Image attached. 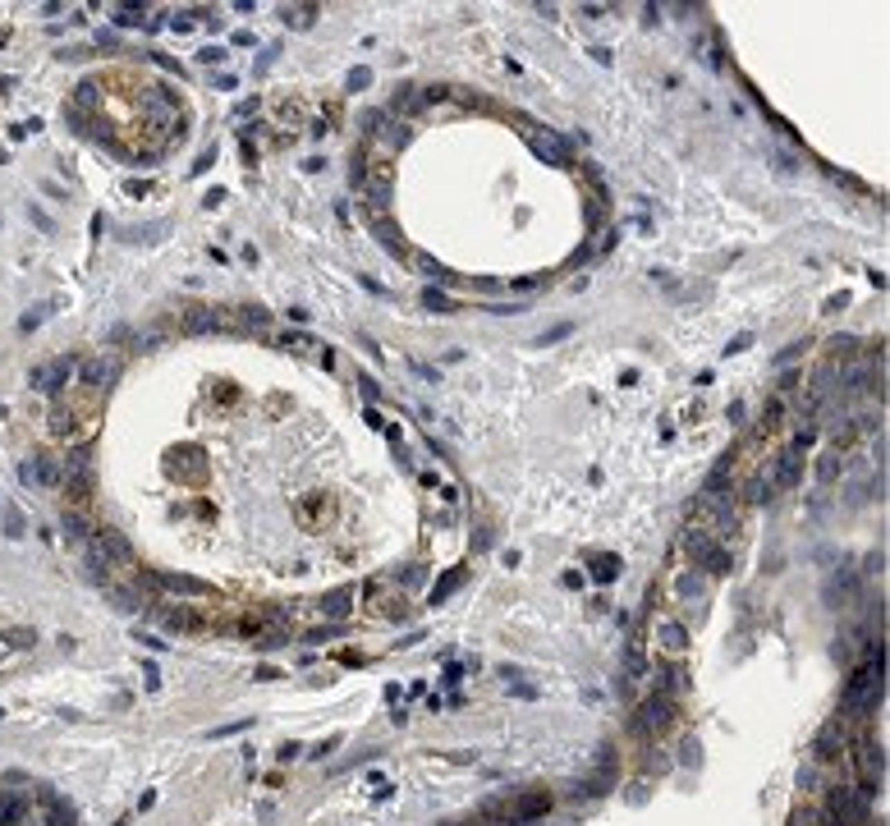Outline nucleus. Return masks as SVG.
Wrapping results in <instances>:
<instances>
[{
    "mask_svg": "<svg viewBox=\"0 0 890 826\" xmlns=\"http://www.w3.org/2000/svg\"><path fill=\"white\" fill-rule=\"evenodd\" d=\"M88 565H92V574L106 583V570H115V565H133V547L124 542V533L92 528V537H88Z\"/></svg>",
    "mask_w": 890,
    "mask_h": 826,
    "instance_id": "f257e3e1",
    "label": "nucleus"
},
{
    "mask_svg": "<svg viewBox=\"0 0 890 826\" xmlns=\"http://www.w3.org/2000/svg\"><path fill=\"white\" fill-rule=\"evenodd\" d=\"M670 721H674V698L656 688L652 698L638 702V712H634V735H638V739H652V735H661V730H670Z\"/></svg>",
    "mask_w": 890,
    "mask_h": 826,
    "instance_id": "f03ea898",
    "label": "nucleus"
},
{
    "mask_svg": "<svg viewBox=\"0 0 890 826\" xmlns=\"http://www.w3.org/2000/svg\"><path fill=\"white\" fill-rule=\"evenodd\" d=\"M853 771H858V785H881V776H886V749L872 735L853 749Z\"/></svg>",
    "mask_w": 890,
    "mask_h": 826,
    "instance_id": "7ed1b4c3",
    "label": "nucleus"
},
{
    "mask_svg": "<svg viewBox=\"0 0 890 826\" xmlns=\"http://www.w3.org/2000/svg\"><path fill=\"white\" fill-rule=\"evenodd\" d=\"M147 583L166 588V592H179V597H216V588L193 579V574H147Z\"/></svg>",
    "mask_w": 890,
    "mask_h": 826,
    "instance_id": "20e7f679",
    "label": "nucleus"
},
{
    "mask_svg": "<svg viewBox=\"0 0 890 826\" xmlns=\"http://www.w3.org/2000/svg\"><path fill=\"white\" fill-rule=\"evenodd\" d=\"M509 813H514V826H528L537 817L551 813V794H514L509 799Z\"/></svg>",
    "mask_w": 890,
    "mask_h": 826,
    "instance_id": "39448f33",
    "label": "nucleus"
},
{
    "mask_svg": "<svg viewBox=\"0 0 890 826\" xmlns=\"http://www.w3.org/2000/svg\"><path fill=\"white\" fill-rule=\"evenodd\" d=\"M23 482L55 491V487H64V469L55 464V459H37V464H28V469H23Z\"/></svg>",
    "mask_w": 890,
    "mask_h": 826,
    "instance_id": "423d86ee",
    "label": "nucleus"
},
{
    "mask_svg": "<svg viewBox=\"0 0 890 826\" xmlns=\"http://www.w3.org/2000/svg\"><path fill=\"white\" fill-rule=\"evenodd\" d=\"M120 377V363H115L111 354H102V358H92L88 368H83V386H92V391H106V386Z\"/></svg>",
    "mask_w": 890,
    "mask_h": 826,
    "instance_id": "0eeeda50",
    "label": "nucleus"
},
{
    "mask_svg": "<svg viewBox=\"0 0 890 826\" xmlns=\"http://www.w3.org/2000/svg\"><path fill=\"white\" fill-rule=\"evenodd\" d=\"M771 478V491H789V487L803 478V455H780V464H776V473H766Z\"/></svg>",
    "mask_w": 890,
    "mask_h": 826,
    "instance_id": "6e6552de",
    "label": "nucleus"
},
{
    "mask_svg": "<svg viewBox=\"0 0 890 826\" xmlns=\"http://www.w3.org/2000/svg\"><path fill=\"white\" fill-rule=\"evenodd\" d=\"M28 813H32V799H28V794L0 789V826H19Z\"/></svg>",
    "mask_w": 890,
    "mask_h": 826,
    "instance_id": "1a4fd4ad",
    "label": "nucleus"
},
{
    "mask_svg": "<svg viewBox=\"0 0 890 826\" xmlns=\"http://www.w3.org/2000/svg\"><path fill=\"white\" fill-rule=\"evenodd\" d=\"M156 620L166 624V629H175V634H198V629H202V620H198L189 606L184 610L179 606H156Z\"/></svg>",
    "mask_w": 890,
    "mask_h": 826,
    "instance_id": "9d476101",
    "label": "nucleus"
},
{
    "mask_svg": "<svg viewBox=\"0 0 890 826\" xmlns=\"http://www.w3.org/2000/svg\"><path fill=\"white\" fill-rule=\"evenodd\" d=\"M528 147H533L542 161H556V165H569V152H565V142L560 138H547V133H537V129H528Z\"/></svg>",
    "mask_w": 890,
    "mask_h": 826,
    "instance_id": "9b49d317",
    "label": "nucleus"
},
{
    "mask_svg": "<svg viewBox=\"0 0 890 826\" xmlns=\"http://www.w3.org/2000/svg\"><path fill=\"white\" fill-rule=\"evenodd\" d=\"M840 753H844V730L831 725V730H822V739L813 744V758H817V762H835Z\"/></svg>",
    "mask_w": 890,
    "mask_h": 826,
    "instance_id": "f8f14e48",
    "label": "nucleus"
},
{
    "mask_svg": "<svg viewBox=\"0 0 890 826\" xmlns=\"http://www.w3.org/2000/svg\"><path fill=\"white\" fill-rule=\"evenodd\" d=\"M656 638H661L665 652H684L688 648V629L679 620H661V624H656Z\"/></svg>",
    "mask_w": 890,
    "mask_h": 826,
    "instance_id": "ddd939ff",
    "label": "nucleus"
},
{
    "mask_svg": "<svg viewBox=\"0 0 890 826\" xmlns=\"http://www.w3.org/2000/svg\"><path fill=\"white\" fill-rule=\"evenodd\" d=\"M216 326H225V312H216V308H198V312L184 321L189 335H202V330H216Z\"/></svg>",
    "mask_w": 890,
    "mask_h": 826,
    "instance_id": "4468645a",
    "label": "nucleus"
},
{
    "mask_svg": "<svg viewBox=\"0 0 890 826\" xmlns=\"http://www.w3.org/2000/svg\"><path fill=\"white\" fill-rule=\"evenodd\" d=\"M349 601H354V588H335L331 597H326V606H321V610H326V615H331V620L340 624L344 615H349Z\"/></svg>",
    "mask_w": 890,
    "mask_h": 826,
    "instance_id": "2eb2a0df",
    "label": "nucleus"
},
{
    "mask_svg": "<svg viewBox=\"0 0 890 826\" xmlns=\"http://www.w3.org/2000/svg\"><path fill=\"white\" fill-rule=\"evenodd\" d=\"M464 579H468V570H450V574H445L441 583L432 588V606H441V601L450 597V592H459V588H464Z\"/></svg>",
    "mask_w": 890,
    "mask_h": 826,
    "instance_id": "dca6fc26",
    "label": "nucleus"
},
{
    "mask_svg": "<svg viewBox=\"0 0 890 826\" xmlns=\"http://www.w3.org/2000/svg\"><path fill=\"white\" fill-rule=\"evenodd\" d=\"M64 533H69V537H78V542H88V537H92V523H88V514L69 505V509H64Z\"/></svg>",
    "mask_w": 890,
    "mask_h": 826,
    "instance_id": "f3484780",
    "label": "nucleus"
},
{
    "mask_svg": "<svg viewBox=\"0 0 890 826\" xmlns=\"http://www.w3.org/2000/svg\"><path fill=\"white\" fill-rule=\"evenodd\" d=\"M280 19H285V24L290 28H312V19H317V5H299V10H280Z\"/></svg>",
    "mask_w": 890,
    "mask_h": 826,
    "instance_id": "a211bd4d",
    "label": "nucleus"
},
{
    "mask_svg": "<svg viewBox=\"0 0 890 826\" xmlns=\"http://www.w3.org/2000/svg\"><path fill=\"white\" fill-rule=\"evenodd\" d=\"M615 574H620V556H592V579L597 583H611Z\"/></svg>",
    "mask_w": 890,
    "mask_h": 826,
    "instance_id": "6ab92c4d",
    "label": "nucleus"
},
{
    "mask_svg": "<svg viewBox=\"0 0 890 826\" xmlns=\"http://www.w3.org/2000/svg\"><path fill=\"white\" fill-rule=\"evenodd\" d=\"M835 478H840V455H835V450L817 455V482H826V487H831Z\"/></svg>",
    "mask_w": 890,
    "mask_h": 826,
    "instance_id": "aec40b11",
    "label": "nucleus"
},
{
    "mask_svg": "<svg viewBox=\"0 0 890 826\" xmlns=\"http://www.w3.org/2000/svg\"><path fill=\"white\" fill-rule=\"evenodd\" d=\"M106 592H111V601H115V606H120V610H138V606H142V597H138V592H133V588L106 583Z\"/></svg>",
    "mask_w": 890,
    "mask_h": 826,
    "instance_id": "412c9836",
    "label": "nucleus"
},
{
    "mask_svg": "<svg viewBox=\"0 0 890 826\" xmlns=\"http://www.w3.org/2000/svg\"><path fill=\"white\" fill-rule=\"evenodd\" d=\"M368 193H372V203H390V170H377L368 179Z\"/></svg>",
    "mask_w": 890,
    "mask_h": 826,
    "instance_id": "4be33fe9",
    "label": "nucleus"
},
{
    "mask_svg": "<svg viewBox=\"0 0 890 826\" xmlns=\"http://www.w3.org/2000/svg\"><path fill=\"white\" fill-rule=\"evenodd\" d=\"M418 271H422L427 280H441V285H445V280H455L450 271L441 267V262H436V257H427V253H418Z\"/></svg>",
    "mask_w": 890,
    "mask_h": 826,
    "instance_id": "5701e85b",
    "label": "nucleus"
},
{
    "mask_svg": "<svg viewBox=\"0 0 890 826\" xmlns=\"http://www.w3.org/2000/svg\"><path fill=\"white\" fill-rule=\"evenodd\" d=\"M730 565H735V560H730V551H725V547H716L712 556L702 560V570H707V574H730Z\"/></svg>",
    "mask_w": 890,
    "mask_h": 826,
    "instance_id": "b1692460",
    "label": "nucleus"
},
{
    "mask_svg": "<svg viewBox=\"0 0 890 826\" xmlns=\"http://www.w3.org/2000/svg\"><path fill=\"white\" fill-rule=\"evenodd\" d=\"M142 14H147V5H120V10H111V19L115 24H142Z\"/></svg>",
    "mask_w": 890,
    "mask_h": 826,
    "instance_id": "393cba45",
    "label": "nucleus"
},
{
    "mask_svg": "<svg viewBox=\"0 0 890 826\" xmlns=\"http://www.w3.org/2000/svg\"><path fill=\"white\" fill-rule=\"evenodd\" d=\"M679 597H707V579L684 574V579H679Z\"/></svg>",
    "mask_w": 890,
    "mask_h": 826,
    "instance_id": "a878e982",
    "label": "nucleus"
},
{
    "mask_svg": "<svg viewBox=\"0 0 890 826\" xmlns=\"http://www.w3.org/2000/svg\"><path fill=\"white\" fill-rule=\"evenodd\" d=\"M422 308H427V312H450L455 303H450L441 290H422Z\"/></svg>",
    "mask_w": 890,
    "mask_h": 826,
    "instance_id": "bb28decb",
    "label": "nucleus"
},
{
    "mask_svg": "<svg viewBox=\"0 0 890 826\" xmlns=\"http://www.w3.org/2000/svg\"><path fill=\"white\" fill-rule=\"evenodd\" d=\"M813 441H817V427L808 422V427H799V436H794V445H789V455H803V450H808Z\"/></svg>",
    "mask_w": 890,
    "mask_h": 826,
    "instance_id": "cd10ccee",
    "label": "nucleus"
},
{
    "mask_svg": "<svg viewBox=\"0 0 890 826\" xmlns=\"http://www.w3.org/2000/svg\"><path fill=\"white\" fill-rule=\"evenodd\" d=\"M74 102H78V115H83V111H92V106H97V83H83Z\"/></svg>",
    "mask_w": 890,
    "mask_h": 826,
    "instance_id": "c85d7f7f",
    "label": "nucleus"
},
{
    "mask_svg": "<svg viewBox=\"0 0 890 826\" xmlns=\"http://www.w3.org/2000/svg\"><path fill=\"white\" fill-rule=\"evenodd\" d=\"M780 413H785V404H780V400H766V409H762V427H766V432L780 422Z\"/></svg>",
    "mask_w": 890,
    "mask_h": 826,
    "instance_id": "c756f323",
    "label": "nucleus"
},
{
    "mask_svg": "<svg viewBox=\"0 0 890 826\" xmlns=\"http://www.w3.org/2000/svg\"><path fill=\"white\" fill-rule=\"evenodd\" d=\"M752 344V330H744V335H735V340L725 344V358H735V354H744V349H748Z\"/></svg>",
    "mask_w": 890,
    "mask_h": 826,
    "instance_id": "7c9ffc66",
    "label": "nucleus"
},
{
    "mask_svg": "<svg viewBox=\"0 0 890 826\" xmlns=\"http://www.w3.org/2000/svg\"><path fill=\"white\" fill-rule=\"evenodd\" d=\"M569 321H565V326H551V330H542V335H537V344H556V340H565V335H569Z\"/></svg>",
    "mask_w": 890,
    "mask_h": 826,
    "instance_id": "2f4dec72",
    "label": "nucleus"
},
{
    "mask_svg": "<svg viewBox=\"0 0 890 826\" xmlns=\"http://www.w3.org/2000/svg\"><path fill=\"white\" fill-rule=\"evenodd\" d=\"M363 129H368V133H381V129H386V111H368V115H363Z\"/></svg>",
    "mask_w": 890,
    "mask_h": 826,
    "instance_id": "473e14b6",
    "label": "nucleus"
},
{
    "mask_svg": "<svg viewBox=\"0 0 890 826\" xmlns=\"http://www.w3.org/2000/svg\"><path fill=\"white\" fill-rule=\"evenodd\" d=\"M198 60H202V64H220V60H225V46H202Z\"/></svg>",
    "mask_w": 890,
    "mask_h": 826,
    "instance_id": "72a5a7b5",
    "label": "nucleus"
},
{
    "mask_svg": "<svg viewBox=\"0 0 890 826\" xmlns=\"http://www.w3.org/2000/svg\"><path fill=\"white\" fill-rule=\"evenodd\" d=\"M368 83H372V74H368V69H349V92L368 88Z\"/></svg>",
    "mask_w": 890,
    "mask_h": 826,
    "instance_id": "f704fd0d",
    "label": "nucleus"
},
{
    "mask_svg": "<svg viewBox=\"0 0 890 826\" xmlns=\"http://www.w3.org/2000/svg\"><path fill=\"white\" fill-rule=\"evenodd\" d=\"M799 785H803V789H817V785H822V776H817V767H803V771H799Z\"/></svg>",
    "mask_w": 890,
    "mask_h": 826,
    "instance_id": "c9c22d12",
    "label": "nucleus"
},
{
    "mask_svg": "<svg viewBox=\"0 0 890 826\" xmlns=\"http://www.w3.org/2000/svg\"><path fill=\"white\" fill-rule=\"evenodd\" d=\"M211 161H216V147H207V152L198 156V165H193V175H207V170H211Z\"/></svg>",
    "mask_w": 890,
    "mask_h": 826,
    "instance_id": "e433bc0d",
    "label": "nucleus"
},
{
    "mask_svg": "<svg viewBox=\"0 0 890 826\" xmlns=\"http://www.w3.org/2000/svg\"><path fill=\"white\" fill-rule=\"evenodd\" d=\"M340 749V735H331V739H321L317 744V753H312V758H331V753Z\"/></svg>",
    "mask_w": 890,
    "mask_h": 826,
    "instance_id": "4c0bfd02",
    "label": "nucleus"
},
{
    "mask_svg": "<svg viewBox=\"0 0 890 826\" xmlns=\"http://www.w3.org/2000/svg\"><path fill=\"white\" fill-rule=\"evenodd\" d=\"M248 721H234V725H220V730H207V739H225V735H239Z\"/></svg>",
    "mask_w": 890,
    "mask_h": 826,
    "instance_id": "58836bf2",
    "label": "nucleus"
},
{
    "mask_svg": "<svg viewBox=\"0 0 890 826\" xmlns=\"http://www.w3.org/2000/svg\"><path fill=\"white\" fill-rule=\"evenodd\" d=\"M5 523H10V537L23 533V519H19V509H5Z\"/></svg>",
    "mask_w": 890,
    "mask_h": 826,
    "instance_id": "ea45409f",
    "label": "nucleus"
},
{
    "mask_svg": "<svg viewBox=\"0 0 890 826\" xmlns=\"http://www.w3.org/2000/svg\"><path fill=\"white\" fill-rule=\"evenodd\" d=\"M840 308H849V294H844V290H840V294H831V299H826V312H840Z\"/></svg>",
    "mask_w": 890,
    "mask_h": 826,
    "instance_id": "a19ab883",
    "label": "nucleus"
},
{
    "mask_svg": "<svg viewBox=\"0 0 890 826\" xmlns=\"http://www.w3.org/2000/svg\"><path fill=\"white\" fill-rule=\"evenodd\" d=\"M766 491H771V478H766V473H762V478L752 482V500H766Z\"/></svg>",
    "mask_w": 890,
    "mask_h": 826,
    "instance_id": "79ce46f5",
    "label": "nucleus"
},
{
    "mask_svg": "<svg viewBox=\"0 0 890 826\" xmlns=\"http://www.w3.org/2000/svg\"><path fill=\"white\" fill-rule=\"evenodd\" d=\"M285 349H312V340L307 335H285Z\"/></svg>",
    "mask_w": 890,
    "mask_h": 826,
    "instance_id": "37998d69",
    "label": "nucleus"
},
{
    "mask_svg": "<svg viewBox=\"0 0 890 826\" xmlns=\"http://www.w3.org/2000/svg\"><path fill=\"white\" fill-rule=\"evenodd\" d=\"M358 386H363V395H368V400H377V395H381V386L372 382V377H358Z\"/></svg>",
    "mask_w": 890,
    "mask_h": 826,
    "instance_id": "c03bdc74",
    "label": "nucleus"
},
{
    "mask_svg": "<svg viewBox=\"0 0 890 826\" xmlns=\"http://www.w3.org/2000/svg\"><path fill=\"white\" fill-rule=\"evenodd\" d=\"M170 28H175V32H189L193 19H189V14H175V19H170Z\"/></svg>",
    "mask_w": 890,
    "mask_h": 826,
    "instance_id": "a18cd8bd",
    "label": "nucleus"
},
{
    "mask_svg": "<svg viewBox=\"0 0 890 826\" xmlns=\"http://www.w3.org/2000/svg\"><path fill=\"white\" fill-rule=\"evenodd\" d=\"M124 193H129V198H142V193H147V184H142V179H129Z\"/></svg>",
    "mask_w": 890,
    "mask_h": 826,
    "instance_id": "49530a36",
    "label": "nucleus"
},
{
    "mask_svg": "<svg viewBox=\"0 0 890 826\" xmlns=\"http://www.w3.org/2000/svg\"><path fill=\"white\" fill-rule=\"evenodd\" d=\"M803 349H808V344H803V340H799V344H789V349H780V363H789V358H799Z\"/></svg>",
    "mask_w": 890,
    "mask_h": 826,
    "instance_id": "de8ad7c7",
    "label": "nucleus"
},
{
    "mask_svg": "<svg viewBox=\"0 0 890 826\" xmlns=\"http://www.w3.org/2000/svg\"><path fill=\"white\" fill-rule=\"evenodd\" d=\"M142 675H147V688H156V684H161V670H156L152 661H147V666H142Z\"/></svg>",
    "mask_w": 890,
    "mask_h": 826,
    "instance_id": "09e8293b",
    "label": "nucleus"
},
{
    "mask_svg": "<svg viewBox=\"0 0 890 826\" xmlns=\"http://www.w3.org/2000/svg\"><path fill=\"white\" fill-rule=\"evenodd\" d=\"M413 372H418L422 382H436V368H427V363H413Z\"/></svg>",
    "mask_w": 890,
    "mask_h": 826,
    "instance_id": "8fccbe9b",
    "label": "nucleus"
},
{
    "mask_svg": "<svg viewBox=\"0 0 890 826\" xmlns=\"http://www.w3.org/2000/svg\"><path fill=\"white\" fill-rule=\"evenodd\" d=\"M10 638H14V648H28V638H32V634H28V629H10Z\"/></svg>",
    "mask_w": 890,
    "mask_h": 826,
    "instance_id": "3c124183",
    "label": "nucleus"
},
{
    "mask_svg": "<svg viewBox=\"0 0 890 826\" xmlns=\"http://www.w3.org/2000/svg\"><path fill=\"white\" fill-rule=\"evenodd\" d=\"M587 55H592V60H597V64H611V51H606V46H592V51H587Z\"/></svg>",
    "mask_w": 890,
    "mask_h": 826,
    "instance_id": "603ef678",
    "label": "nucleus"
}]
</instances>
